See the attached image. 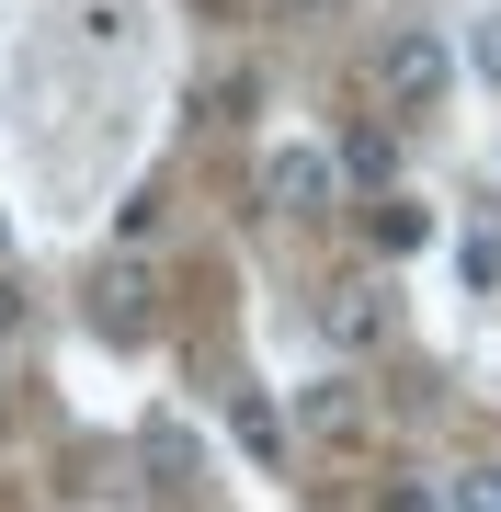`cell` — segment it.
<instances>
[{"label": "cell", "instance_id": "cell-1", "mask_svg": "<svg viewBox=\"0 0 501 512\" xmlns=\"http://www.w3.org/2000/svg\"><path fill=\"white\" fill-rule=\"evenodd\" d=\"M376 92H388V114H433L456 92V46L433 35V23H399L388 57H376Z\"/></svg>", "mask_w": 501, "mask_h": 512}, {"label": "cell", "instance_id": "cell-2", "mask_svg": "<svg viewBox=\"0 0 501 512\" xmlns=\"http://www.w3.org/2000/svg\"><path fill=\"white\" fill-rule=\"evenodd\" d=\"M319 330H331L342 353H388V330H399V285H388V274H342L331 296H319Z\"/></svg>", "mask_w": 501, "mask_h": 512}, {"label": "cell", "instance_id": "cell-3", "mask_svg": "<svg viewBox=\"0 0 501 512\" xmlns=\"http://www.w3.org/2000/svg\"><path fill=\"white\" fill-rule=\"evenodd\" d=\"M331 194H342L331 148H274V160H262V205H274V217H319Z\"/></svg>", "mask_w": 501, "mask_h": 512}, {"label": "cell", "instance_id": "cell-4", "mask_svg": "<svg viewBox=\"0 0 501 512\" xmlns=\"http://www.w3.org/2000/svg\"><path fill=\"white\" fill-rule=\"evenodd\" d=\"M353 433H365V387H353V376L297 387V444H353Z\"/></svg>", "mask_w": 501, "mask_h": 512}, {"label": "cell", "instance_id": "cell-5", "mask_svg": "<svg viewBox=\"0 0 501 512\" xmlns=\"http://www.w3.org/2000/svg\"><path fill=\"white\" fill-rule=\"evenodd\" d=\"M149 274H137V262H103V285H92V319L114 330V342H137V330H149Z\"/></svg>", "mask_w": 501, "mask_h": 512}, {"label": "cell", "instance_id": "cell-6", "mask_svg": "<svg viewBox=\"0 0 501 512\" xmlns=\"http://www.w3.org/2000/svg\"><path fill=\"white\" fill-rule=\"evenodd\" d=\"M365 239H376V251H388V262H410V251H422V239H433V217H422V205H365Z\"/></svg>", "mask_w": 501, "mask_h": 512}, {"label": "cell", "instance_id": "cell-7", "mask_svg": "<svg viewBox=\"0 0 501 512\" xmlns=\"http://www.w3.org/2000/svg\"><path fill=\"white\" fill-rule=\"evenodd\" d=\"M445 512H501V467H456V490H445Z\"/></svg>", "mask_w": 501, "mask_h": 512}, {"label": "cell", "instance_id": "cell-8", "mask_svg": "<svg viewBox=\"0 0 501 512\" xmlns=\"http://www.w3.org/2000/svg\"><path fill=\"white\" fill-rule=\"evenodd\" d=\"M388 160H399V148H388V137H353V148H342V160H331V171H353V183H388Z\"/></svg>", "mask_w": 501, "mask_h": 512}, {"label": "cell", "instance_id": "cell-9", "mask_svg": "<svg viewBox=\"0 0 501 512\" xmlns=\"http://www.w3.org/2000/svg\"><path fill=\"white\" fill-rule=\"evenodd\" d=\"M467 69H479V80H490V92H501V12L479 23V35H467Z\"/></svg>", "mask_w": 501, "mask_h": 512}, {"label": "cell", "instance_id": "cell-10", "mask_svg": "<svg viewBox=\"0 0 501 512\" xmlns=\"http://www.w3.org/2000/svg\"><path fill=\"white\" fill-rule=\"evenodd\" d=\"M467 285H501V228H479V239H467Z\"/></svg>", "mask_w": 501, "mask_h": 512}]
</instances>
